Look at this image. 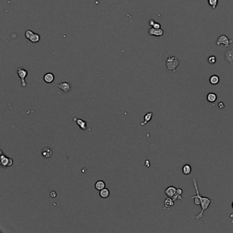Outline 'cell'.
<instances>
[{"instance_id":"cell-1","label":"cell","mask_w":233,"mask_h":233,"mask_svg":"<svg viewBox=\"0 0 233 233\" xmlns=\"http://www.w3.org/2000/svg\"><path fill=\"white\" fill-rule=\"evenodd\" d=\"M192 181H193V184H194V189H196V191L198 193V195H199V197H200V201H201V204H200V206H201V208H202V210L197 215H196V216L193 217L192 218L193 219H196V220H199L200 219H202L204 217V213L205 210H208V208H209V206L210 204L213 202V200L209 199L207 197H203V196H202L200 194V191H199V189H198V182H197V180H196V177H194L192 179Z\"/></svg>"},{"instance_id":"cell-2","label":"cell","mask_w":233,"mask_h":233,"mask_svg":"<svg viewBox=\"0 0 233 233\" xmlns=\"http://www.w3.org/2000/svg\"><path fill=\"white\" fill-rule=\"evenodd\" d=\"M179 64V61L177 58L174 56H169L166 58V66L168 70L176 72V69Z\"/></svg>"},{"instance_id":"cell-3","label":"cell","mask_w":233,"mask_h":233,"mask_svg":"<svg viewBox=\"0 0 233 233\" xmlns=\"http://www.w3.org/2000/svg\"><path fill=\"white\" fill-rule=\"evenodd\" d=\"M25 36L30 42L33 43L39 42L40 40V36L39 34L34 33L31 30H27L25 33Z\"/></svg>"},{"instance_id":"cell-4","label":"cell","mask_w":233,"mask_h":233,"mask_svg":"<svg viewBox=\"0 0 233 233\" xmlns=\"http://www.w3.org/2000/svg\"><path fill=\"white\" fill-rule=\"evenodd\" d=\"M17 74H18V76L19 77V78L21 79V86L22 87L25 88L27 86V83L25 82V77H27V75H28V72L27 70H25L23 68H17Z\"/></svg>"},{"instance_id":"cell-5","label":"cell","mask_w":233,"mask_h":233,"mask_svg":"<svg viewBox=\"0 0 233 233\" xmlns=\"http://www.w3.org/2000/svg\"><path fill=\"white\" fill-rule=\"evenodd\" d=\"M233 43L232 40H230L226 36L222 35L220 36L217 40L216 44L217 46H220V44H224V47L227 48L230 46L231 44Z\"/></svg>"},{"instance_id":"cell-6","label":"cell","mask_w":233,"mask_h":233,"mask_svg":"<svg viewBox=\"0 0 233 233\" xmlns=\"http://www.w3.org/2000/svg\"><path fill=\"white\" fill-rule=\"evenodd\" d=\"M58 88L63 91L64 93H67L70 92L72 89V85L68 82H62L60 84L57 85Z\"/></svg>"},{"instance_id":"cell-7","label":"cell","mask_w":233,"mask_h":233,"mask_svg":"<svg viewBox=\"0 0 233 233\" xmlns=\"http://www.w3.org/2000/svg\"><path fill=\"white\" fill-rule=\"evenodd\" d=\"M73 121L75 122V123L79 126V128L82 129V130L86 131V129H87V122L84 121V120H83L82 119L77 118L75 117V118H73Z\"/></svg>"},{"instance_id":"cell-8","label":"cell","mask_w":233,"mask_h":233,"mask_svg":"<svg viewBox=\"0 0 233 233\" xmlns=\"http://www.w3.org/2000/svg\"><path fill=\"white\" fill-rule=\"evenodd\" d=\"M148 34L150 35L155 36H162L163 35V30L160 29H155L154 27H151L148 30Z\"/></svg>"},{"instance_id":"cell-9","label":"cell","mask_w":233,"mask_h":233,"mask_svg":"<svg viewBox=\"0 0 233 233\" xmlns=\"http://www.w3.org/2000/svg\"><path fill=\"white\" fill-rule=\"evenodd\" d=\"M174 206V201L172 198L168 197L163 202V210H167Z\"/></svg>"},{"instance_id":"cell-10","label":"cell","mask_w":233,"mask_h":233,"mask_svg":"<svg viewBox=\"0 0 233 233\" xmlns=\"http://www.w3.org/2000/svg\"><path fill=\"white\" fill-rule=\"evenodd\" d=\"M177 188L174 187V186H170V187L166 188V189L165 190V194L167 197L172 198L177 192Z\"/></svg>"},{"instance_id":"cell-11","label":"cell","mask_w":233,"mask_h":233,"mask_svg":"<svg viewBox=\"0 0 233 233\" xmlns=\"http://www.w3.org/2000/svg\"><path fill=\"white\" fill-rule=\"evenodd\" d=\"M224 58L228 63L230 65L233 64V50L228 51L224 53Z\"/></svg>"},{"instance_id":"cell-12","label":"cell","mask_w":233,"mask_h":233,"mask_svg":"<svg viewBox=\"0 0 233 233\" xmlns=\"http://www.w3.org/2000/svg\"><path fill=\"white\" fill-rule=\"evenodd\" d=\"M43 80L46 84H51L55 80V75L52 72H47L43 76Z\"/></svg>"},{"instance_id":"cell-13","label":"cell","mask_w":233,"mask_h":233,"mask_svg":"<svg viewBox=\"0 0 233 233\" xmlns=\"http://www.w3.org/2000/svg\"><path fill=\"white\" fill-rule=\"evenodd\" d=\"M42 155L46 159L51 157V156L53 155L52 149L49 147H46L43 148L42 151Z\"/></svg>"},{"instance_id":"cell-14","label":"cell","mask_w":233,"mask_h":233,"mask_svg":"<svg viewBox=\"0 0 233 233\" xmlns=\"http://www.w3.org/2000/svg\"><path fill=\"white\" fill-rule=\"evenodd\" d=\"M183 193V191L182 189L181 188H177V190L176 194H174V196L172 197V199L174 202L177 201V200H183V198L182 197V194Z\"/></svg>"},{"instance_id":"cell-15","label":"cell","mask_w":233,"mask_h":233,"mask_svg":"<svg viewBox=\"0 0 233 233\" xmlns=\"http://www.w3.org/2000/svg\"><path fill=\"white\" fill-rule=\"evenodd\" d=\"M153 112H148V113L144 116V122H141V126L146 125L148 122L151 121V120H152V118H153Z\"/></svg>"},{"instance_id":"cell-16","label":"cell","mask_w":233,"mask_h":233,"mask_svg":"<svg viewBox=\"0 0 233 233\" xmlns=\"http://www.w3.org/2000/svg\"><path fill=\"white\" fill-rule=\"evenodd\" d=\"M0 160H1V165L3 167H7L8 166V163H9V157L6 156V155H1L0 156Z\"/></svg>"},{"instance_id":"cell-17","label":"cell","mask_w":233,"mask_h":233,"mask_svg":"<svg viewBox=\"0 0 233 233\" xmlns=\"http://www.w3.org/2000/svg\"><path fill=\"white\" fill-rule=\"evenodd\" d=\"M206 99H207V101H208V102H209V103H214V102H215L217 101V96L216 94H215V93L210 92L207 94Z\"/></svg>"},{"instance_id":"cell-18","label":"cell","mask_w":233,"mask_h":233,"mask_svg":"<svg viewBox=\"0 0 233 233\" xmlns=\"http://www.w3.org/2000/svg\"><path fill=\"white\" fill-rule=\"evenodd\" d=\"M94 187L96 190L98 191H101V189H104L105 188V183L103 181H98L95 183V185H94Z\"/></svg>"},{"instance_id":"cell-19","label":"cell","mask_w":233,"mask_h":233,"mask_svg":"<svg viewBox=\"0 0 233 233\" xmlns=\"http://www.w3.org/2000/svg\"><path fill=\"white\" fill-rule=\"evenodd\" d=\"M99 195L102 198H108L110 195V191L107 188H104L100 191Z\"/></svg>"},{"instance_id":"cell-20","label":"cell","mask_w":233,"mask_h":233,"mask_svg":"<svg viewBox=\"0 0 233 233\" xmlns=\"http://www.w3.org/2000/svg\"><path fill=\"white\" fill-rule=\"evenodd\" d=\"M191 170H192V168H191L190 165L185 164L183 166L182 171H183V173L185 175H189V174H190L191 172Z\"/></svg>"},{"instance_id":"cell-21","label":"cell","mask_w":233,"mask_h":233,"mask_svg":"<svg viewBox=\"0 0 233 233\" xmlns=\"http://www.w3.org/2000/svg\"><path fill=\"white\" fill-rule=\"evenodd\" d=\"M209 82L211 85H217L220 82V77L216 75H212L209 79Z\"/></svg>"},{"instance_id":"cell-22","label":"cell","mask_w":233,"mask_h":233,"mask_svg":"<svg viewBox=\"0 0 233 233\" xmlns=\"http://www.w3.org/2000/svg\"><path fill=\"white\" fill-rule=\"evenodd\" d=\"M190 199L194 200V204L196 205H200V204H201V201H200L199 195H198V194L197 192H196V195H195V196H192V197H191Z\"/></svg>"},{"instance_id":"cell-23","label":"cell","mask_w":233,"mask_h":233,"mask_svg":"<svg viewBox=\"0 0 233 233\" xmlns=\"http://www.w3.org/2000/svg\"><path fill=\"white\" fill-rule=\"evenodd\" d=\"M208 4H209L210 6L213 8V9H215L217 7L218 0H208Z\"/></svg>"},{"instance_id":"cell-24","label":"cell","mask_w":233,"mask_h":233,"mask_svg":"<svg viewBox=\"0 0 233 233\" xmlns=\"http://www.w3.org/2000/svg\"><path fill=\"white\" fill-rule=\"evenodd\" d=\"M216 61H217L216 58H215V56H210L209 58H208V63L210 64H215V62H216Z\"/></svg>"},{"instance_id":"cell-25","label":"cell","mask_w":233,"mask_h":233,"mask_svg":"<svg viewBox=\"0 0 233 233\" xmlns=\"http://www.w3.org/2000/svg\"><path fill=\"white\" fill-rule=\"evenodd\" d=\"M154 27L155 29H160L161 28V25H160L159 23H157V22H155V23L154 24V25H153V27Z\"/></svg>"},{"instance_id":"cell-26","label":"cell","mask_w":233,"mask_h":233,"mask_svg":"<svg viewBox=\"0 0 233 233\" xmlns=\"http://www.w3.org/2000/svg\"><path fill=\"white\" fill-rule=\"evenodd\" d=\"M50 196H51V197L53 198H56V196H57V193L56 192V191H51V192L50 193Z\"/></svg>"},{"instance_id":"cell-27","label":"cell","mask_w":233,"mask_h":233,"mask_svg":"<svg viewBox=\"0 0 233 233\" xmlns=\"http://www.w3.org/2000/svg\"><path fill=\"white\" fill-rule=\"evenodd\" d=\"M224 107H225V105H224L223 102H220L218 103V108L220 109H224Z\"/></svg>"},{"instance_id":"cell-28","label":"cell","mask_w":233,"mask_h":233,"mask_svg":"<svg viewBox=\"0 0 233 233\" xmlns=\"http://www.w3.org/2000/svg\"><path fill=\"white\" fill-rule=\"evenodd\" d=\"M13 164V158H10L9 157V163H8V167H10L12 166Z\"/></svg>"},{"instance_id":"cell-29","label":"cell","mask_w":233,"mask_h":233,"mask_svg":"<svg viewBox=\"0 0 233 233\" xmlns=\"http://www.w3.org/2000/svg\"><path fill=\"white\" fill-rule=\"evenodd\" d=\"M155 23V21L153 19H151V21H150V22H149V25H151V27H153V25H154V24Z\"/></svg>"},{"instance_id":"cell-30","label":"cell","mask_w":233,"mask_h":233,"mask_svg":"<svg viewBox=\"0 0 233 233\" xmlns=\"http://www.w3.org/2000/svg\"><path fill=\"white\" fill-rule=\"evenodd\" d=\"M145 165H146V167H149L150 166V161H148V160H146V162H145Z\"/></svg>"},{"instance_id":"cell-31","label":"cell","mask_w":233,"mask_h":233,"mask_svg":"<svg viewBox=\"0 0 233 233\" xmlns=\"http://www.w3.org/2000/svg\"><path fill=\"white\" fill-rule=\"evenodd\" d=\"M230 217H231V218H233V213H231L230 215Z\"/></svg>"},{"instance_id":"cell-32","label":"cell","mask_w":233,"mask_h":233,"mask_svg":"<svg viewBox=\"0 0 233 233\" xmlns=\"http://www.w3.org/2000/svg\"><path fill=\"white\" fill-rule=\"evenodd\" d=\"M232 208H233V202H232Z\"/></svg>"}]
</instances>
